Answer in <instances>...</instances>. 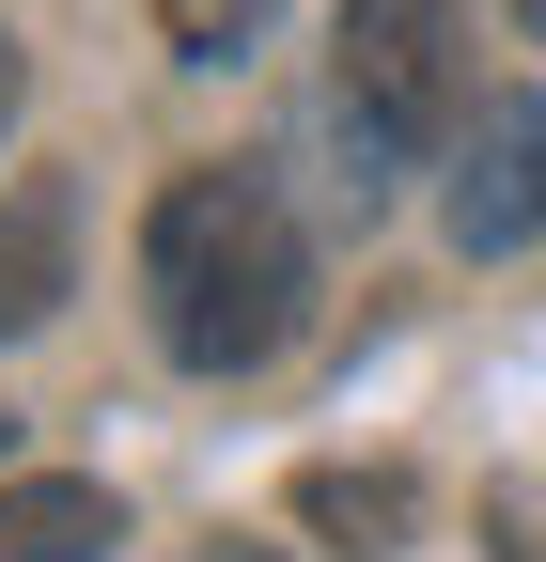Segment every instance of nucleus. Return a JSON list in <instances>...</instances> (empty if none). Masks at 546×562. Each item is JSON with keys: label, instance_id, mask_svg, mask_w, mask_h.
<instances>
[{"label": "nucleus", "instance_id": "obj_1", "mask_svg": "<svg viewBox=\"0 0 546 562\" xmlns=\"http://www.w3.org/2000/svg\"><path fill=\"white\" fill-rule=\"evenodd\" d=\"M141 297H157V344H172L187 375L282 360L297 313H312V235H297L282 172H250V157L172 172L157 220H141Z\"/></svg>", "mask_w": 546, "mask_h": 562}, {"label": "nucleus", "instance_id": "obj_2", "mask_svg": "<svg viewBox=\"0 0 546 562\" xmlns=\"http://www.w3.org/2000/svg\"><path fill=\"white\" fill-rule=\"evenodd\" d=\"M328 125H344V157H360V203L406 157H437V140L468 125V32H453V0H344V32H328Z\"/></svg>", "mask_w": 546, "mask_h": 562}, {"label": "nucleus", "instance_id": "obj_3", "mask_svg": "<svg viewBox=\"0 0 546 562\" xmlns=\"http://www.w3.org/2000/svg\"><path fill=\"white\" fill-rule=\"evenodd\" d=\"M546 235V94H485L453 125V250H531Z\"/></svg>", "mask_w": 546, "mask_h": 562}, {"label": "nucleus", "instance_id": "obj_4", "mask_svg": "<svg viewBox=\"0 0 546 562\" xmlns=\"http://www.w3.org/2000/svg\"><path fill=\"white\" fill-rule=\"evenodd\" d=\"M62 281H79V188L16 172V188H0V344H32L62 313Z\"/></svg>", "mask_w": 546, "mask_h": 562}, {"label": "nucleus", "instance_id": "obj_5", "mask_svg": "<svg viewBox=\"0 0 546 562\" xmlns=\"http://www.w3.org/2000/svg\"><path fill=\"white\" fill-rule=\"evenodd\" d=\"M125 516L110 484H0V562H110Z\"/></svg>", "mask_w": 546, "mask_h": 562}, {"label": "nucleus", "instance_id": "obj_6", "mask_svg": "<svg viewBox=\"0 0 546 562\" xmlns=\"http://www.w3.org/2000/svg\"><path fill=\"white\" fill-rule=\"evenodd\" d=\"M406 516H422V484L406 469H297V531H328V547H406Z\"/></svg>", "mask_w": 546, "mask_h": 562}, {"label": "nucleus", "instance_id": "obj_7", "mask_svg": "<svg viewBox=\"0 0 546 562\" xmlns=\"http://www.w3.org/2000/svg\"><path fill=\"white\" fill-rule=\"evenodd\" d=\"M141 16L172 32V63H250V32H265V0H141Z\"/></svg>", "mask_w": 546, "mask_h": 562}, {"label": "nucleus", "instance_id": "obj_8", "mask_svg": "<svg viewBox=\"0 0 546 562\" xmlns=\"http://www.w3.org/2000/svg\"><path fill=\"white\" fill-rule=\"evenodd\" d=\"M16 79H32V63H16V32H0V125H16Z\"/></svg>", "mask_w": 546, "mask_h": 562}, {"label": "nucleus", "instance_id": "obj_9", "mask_svg": "<svg viewBox=\"0 0 546 562\" xmlns=\"http://www.w3.org/2000/svg\"><path fill=\"white\" fill-rule=\"evenodd\" d=\"M203 562H282V547H203Z\"/></svg>", "mask_w": 546, "mask_h": 562}, {"label": "nucleus", "instance_id": "obj_10", "mask_svg": "<svg viewBox=\"0 0 546 562\" xmlns=\"http://www.w3.org/2000/svg\"><path fill=\"white\" fill-rule=\"evenodd\" d=\"M515 32H546V0H515Z\"/></svg>", "mask_w": 546, "mask_h": 562}, {"label": "nucleus", "instance_id": "obj_11", "mask_svg": "<svg viewBox=\"0 0 546 562\" xmlns=\"http://www.w3.org/2000/svg\"><path fill=\"white\" fill-rule=\"evenodd\" d=\"M0 438H16V422H0Z\"/></svg>", "mask_w": 546, "mask_h": 562}]
</instances>
